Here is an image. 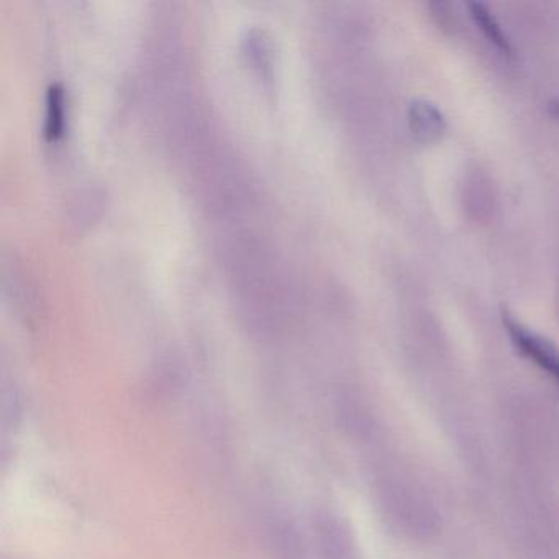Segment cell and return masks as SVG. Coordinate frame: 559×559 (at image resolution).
<instances>
[{
    "label": "cell",
    "instance_id": "cell-1",
    "mask_svg": "<svg viewBox=\"0 0 559 559\" xmlns=\"http://www.w3.org/2000/svg\"><path fill=\"white\" fill-rule=\"evenodd\" d=\"M503 325L512 338L513 345L526 358L532 359L543 371L549 372L552 379L559 384V352L536 333L530 332L525 326L520 325L510 316H503Z\"/></svg>",
    "mask_w": 559,
    "mask_h": 559
},
{
    "label": "cell",
    "instance_id": "cell-2",
    "mask_svg": "<svg viewBox=\"0 0 559 559\" xmlns=\"http://www.w3.org/2000/svg\"><path fill=\"white\" fill-rule=\"evenodd\" d=\"M408 123L415 139L424 143L437 142L447 132V119L435 104L414 100L408 107Z\"/></svg>",
    "mask_w": 559,
    "mask_h": 559
},
{
    "label": "cell",
    "instance_id": "cell-3",
    "mask_svg": "<svg viewBox=\"0 0 559 559\" xmlns=\"http://www.w3.org/2000/svg\"><path fill=\"white\" fill-rule=\"evenodd\" d=\"M467 9H469V15L471 19H473L474 25L483 32L487 41L493 45L500 53L506 55V57H512V44H510L509 37L503 34L502 27H500L497 19L490 14L489 9L484 4H479V2H471Z\"/></svg>",
    "mask_w": 559,
    "mask_h": 559
},
{
    "label": "cell",
    "instance_id": "cell-4",
    "mask_svg": "<svg viewBox=\"0 0 559 559\" xmlns=\"http://www.w3.org/2000/svg\"><path fill=\"white\" fill-rule=\"evenodd\" d=\"M64 94L60 83L50 84L47 91V116H45V135L55 140L63 133Z\"/></svg>",
    "mask_w": 559,
    "mask_h": 559
}]
</instances>
